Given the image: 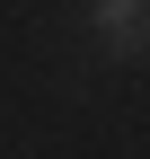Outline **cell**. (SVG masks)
<instances>
[{"label":"cell","instance_id":"cell-1","mask_svg":"<svg viewBox=\"0 0 150 159\" xmlns=\"http://www.w3.org/2000/svg\"><path fill=\"white\" fill-rule=\"evenodd\" d=\"M141 27H150L141 0H88V35H97L106 53H141Z\"/></svg>","mask_w":150,"mask_h":159}]
</instances>
